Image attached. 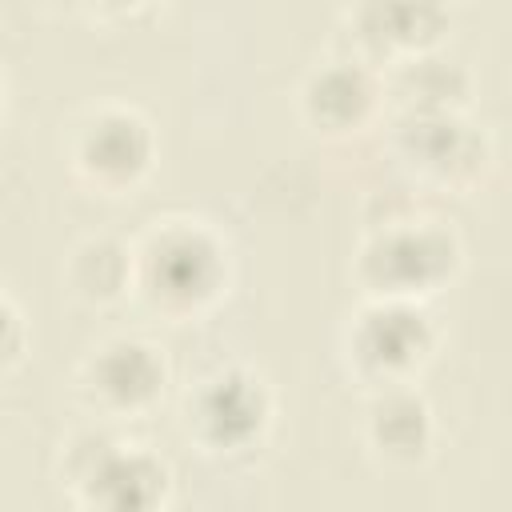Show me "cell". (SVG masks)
Wrapping results in <instances>:
<instances>
[{
  "label": "cell",
  "instance_id": "11",
  "mask_svg": "<svg viewBox=\"0 0 512 512\" xmlns=\"http://www.w3.org/2000/svg\"><path fill=\"white\" fill-rule=\"evenodd\" d=\"M360 440L368 456L384 468L408 472L432 460L440 428H436V408L416 384H392V388H372L360 420Z\"/></svg>",
  "mask_w": 512,
  "mask_h": 512
},
{
  "label": "cell",
  "instance_id": "10",
  "mask_svg": "<svg viewBox=\"0 0 512 512\" xmlns=\"http://www.w3.org/2000/svg\"><path fill=\"white\" fill-rule=\"evenodd\" d=\"M452 24H456L452 0H352L344 12L348 52L380 72L404 56L444 48Z\"/></svg>",
  "mask_w": 512,
  "mask_h": 512
},
{
  "label": "cell",
  "instance_id": "3",
  "mask_svg": "<svg viewBox=\"0 0 512 512\" xmlns=\"http://www.w3.org/2000/svg\"><path fill=\"white\" fill-rule=\"evenodd\" d=\"M56 480L92 512H156L172 500V464L148 444L116 436V424H84L56 452Z\"/></svg>",
  "mask_w": 512,
  "mask_h": 512
},
{
  "label": "cell",
  "instance_id": "17",
  "mask_svg": "<svg viewBox=\"0 0 512 512\" xmlns=\"http://www.w3.org/2000/svg\"><path fill=\"white\" fill-rule=\"evenodd\" d=\"M4 92L8 88H4V72H0V120H4Z\"/></svg>",
  "mask_w": 512,
  "mask_h": 512
},
{
  "label": "cell",
  "instance_id": "12",
  "mask_svg": "<svg viewBox=\"0 0 512 512\" xmlns=\"http://www.w3.org/2000/svg\"><path fill=\"white\" fill-rule=\"evenodd\" d=\"M388 112H468L476 100V76L468 60L448 48L404 56L380 72Z\"/></svg>",
  "mask_w": 512,
  "mask_h": 512
},
{
  "label": "cell",
  "instance_id": "1",
  "mask_svg": "<svg viewBox=\"0 0 512 512\" xmlns=\"http://www.w3.org/2000/svg\"><path fill=\"white\" fill-rule=\"evenodd\" d=\"M236 280L232 240L204 216L168 212L132 240V296L168 324L208 316Z\"/></svg>",
  "mask_w": 512,
  "mask_h": 512
},
{
  "label": "cell",
  "instance_id": "4",
  "mask_svg": "<svg viewBox=\"0 0 512 512\" xmlns=\"http://www.w3.org/2000/svg\"><path fill=\"white\" fill-rule=\"evenodd\" d=\"M276 428V392L252 364H216L180 396V436L208 460L256 456Z\"/></svg>",
  "mask_w": 512,
  "mask_h": 512
},
{
  "label": "cell",
  "instance_id": "9",
  "mask_svg": "<svg viewBox=\"0 0 512 512\" xmlns=\"http://www.w3.org/2000/svg\"><path fill=\"white\" fill-rule=\"evenodd\" d=\"M296 120L320 140H352L384 116L380 68L352 52L316 60L296 84Z\"/></svg>",
  "mask_w": 512,
  "mask_h": 512
},
{
  "label": "cell",
  "instance_id": "2",
  "mask_svg": "<svg viewBox=\"0 0 512 512\" xmlns=\"http://www.w3.org/2000/svg\"><path fill=\"white\" fill-rule=\"evenodd\" d=\"M464 272L460 232L424 212H388L368 224L352 256V280L372 300H420L428 304Z\"/></svg>",
  "mask_w": 512,
  "mask_h": 512
},
{
  "label": "cell",
  "instance_id": "14",
  "mask_svg": "<svg viewBox=\"0 0 512 512\" xmlns=\"http://www.w3.org/2000/svg\"><path fill=\"white\" fill-rule=\"evenodd\" d=\"M28 344H32V332H28L20 304L8 292H0V376H8L12 368L24 364Z\"/></svg>",
  "mask_w": 512,
  "mask_h": 512
},
{
  "label": "cell",
  "instance_id": "6",
  "mask_svg": "<svg viewBox=\"0 0 512 512\" xmlns=\"http://www.w3.org/2000/svg\"><path fill=\"white\" fill-rule=\"evenodd\" d=\"M436 348H440V328L428 304L420 300L364 296L340 332L344 368L368 392L392 384H416L436 360Z\"/></svg>",
  "mask_w": 512,
  "mask_h": 512
},
{
  "label": "cell",
  "instance_id": "8",
  "mask_svg": "<svg viewBox=\"0 0 512 512\" xmlns=\"http://www.w3.org/2000/svg\"><path fill=\"white\" fill-rule=\"evenodd\" d=\"M172 368L160 344L136 332L104 336L76 364V400L104 424H132L160 408Z\"/></svg>",
  "mask_w": 512,
  "mask_h": 512
},
{
  "label": "cell",
  "instance_id": "13",
  "mask_svg": "<svg viewBox=\"0 0 512 512\" xmlns=\"http://www.w3.org/2000/svg\"><path fill=\"white\" fill-rule=\"evenodd\" d=\"M60 272L72 300L84 308H112L132 296V240L88 232L68 248Z\"/></svg>",
  "mask_w": 512,
  "mask_h": 512
},
{
  "label": "cell",
  "instance_id": "7",
  "mask_svg": "<svg viewBox=\"0 0 512 512\" xmlns=\"http://www.w3.org/2000/svg\"><path fill=\"white\" fill-rule=\"evenodd\" d=\"M64 160L84 188L100 196H128L152 176L160 160V136L136 104L100 100L68 124Z\"/></svg>",
  "mask_w": 512,
  "mask_h": 512
},
{
  "label": "cell",
  "instance_id": "16",
  "mask_svg": "<svg viewBox=\"0 0 512 512\" xmlns=\"http://www.w3.org/2000/svg\"><path fill=\"white\" fill-rule=\"evenodd\" d=\"M56 8H68V12H76V0H52Z\"/></svg>",
  "mask_w": 512,
  "mask_h": 512
},
{
  "label": "cell",
  "instance_id": "5",
  "mask_svg": "<svg viewBox=\"0 0 512 512\" xmlns=\"http://www.w3.org/2000/svg\"><path fill=\"white\" fill-rule=\"evenodd\" d=\"M388 152L416 188L452 196L476 192L496 168V140L468 112H392Z\"/></svg>",
  "mask_w": 512,
  "mask_h": 512
},
{
  "label": "cell",
  "instance_id": "15",
  "mask_svg": "<svg viewBox=\"0 0 512 512\" xmlns=\"http://www.w3.org/2000/svg\"><path fill=\"white\" fill-rule=\"evenodd\" d=\"M160 0H76V12H88L92 20H108V24H120V20H140L156 8Z\"/></svg>",
  "mask_w": 512,
  "mask_h": 512
}]
</instances>
